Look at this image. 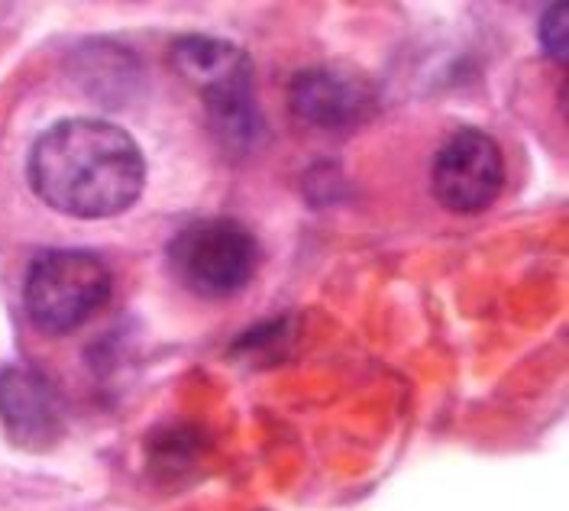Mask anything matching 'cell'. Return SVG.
I'll list each match as a JSON object with an SVG mask.
<instances>
[{
  "label": "cell",
  "instance_id": "cell-8",
  "mask_svg": "<svg viewBox=\"0 0 569 511\" xmlns=\"http://www.w3.org/2000/svg\"><path fill=\"white\" fill-rule=\"evenodd\" d=\"M540 42L553 59L567 62V3H553L540 17Z\"/></svg>",
  "mask_w": 569,
  "mask_h": 511
},
{
  "label": "cell",
  "instance_id": "cell-4",
  "mask_svg": "<svg viewBox=\"0 0 569 511\" xmlns=\"http://www.w3.org/2000/svg\"><path fill=\"white\" fill-rule=\"evenodd\" d=\"M110 298V269L91 250H46L33 259L23 304L36 328L49 337H66L84 328Z\"/></svg>",
  "mask_w": 569,
  "mask_h": 511
},
{
  "label": "cell",
  "instance_id": "cell-1",
  "mask_svg": "<svg viewBox=\"0 0 569 511\" xmlns=\"http://www.w3.org/2000/svg\"><path fill=\"white\" fill-rule=\"evenodd\" d=\"M27 176L46 208L69 218L104 220L140 201L146 159L123 127L98 117H69L36 140Z\"/></svg>",
  "mask_w": 569,
  "mask_h": 511
},
{
  "label": "cell",
  "instance_id": "cell-2",
  "mask_svg": "<svg viewBox=\"0 0 569 511\" xmlns=\"http://www.w3.org/2000/svg\"><path fill=\"white\" fill-rule=\"evenodd\" d=\"M169 269L198 298H230L243 292L262 259V247L247 223L233 218H201L172 237Z\"/></svg>",
  "mask_w": 569,
  "mask_h": 511
},
{
  "label": "cell",
  "instance_id": "cell-7",
  "mask_svg": "<svg viewBox=\"0 0 569 511\" xmlns=\"http://www.w3.org/2000/svg\"><path fill=\"white\" fill-rule=\"evenodd\" d=\"M291 110L320 130H347L366 117L369 88L343 69H308L291 81Z\"/></svg>",
  "mask_w": 569,
  "mask_h": 511
},
{
  "label": "cell",
  "instance_id": "cell-5",
  "mask_svg": "<svg viewBox=\"0 0 569 511\" xmlns=\"http://www.w3.org/2000/svg\"><path fill=\"white\" fill-rule=\"evenodd\" d=\"M430 184H433V198L447 211L479 214L492 208L501 194L505 156L489 133L466 127L440 147L430 169Z\"/></svg>",
  "mask_w": 569,
  "mask_h": 511
},
{
  "label": "cell",
  "instance_id": "cell-6",
  "mask_svg": "<svg viewBox=\"0 0 569 511\" xmlns=\"http://www.w3.org/2000/svg\"><path fill=\"white\" fill-rule=\"evenodd\" d=\"M0 421L13 443L49 450L62 434V402L56 385L33 365L0 369Z\"/></svg>",
  "mask_w": 569,
  "mask_h": 511
},
{
  "label": "cell",
  "instance_id": "cell-3",
  "mask_svg": "<svg viewBox=\"0 0 569 511\" xmlns=\"http://www.w3.org/2000/svg\"><path fill=\"white\" fill-rule=\"evenodd\" d=\"M172 66L201 94L220 137L240 147L252 143L259 110L252 104V62L240 46L213 37H181L172 46Z\"/></svg>",
  "mask_w": 569,
  "mask_h": 511
}]
</instances>
